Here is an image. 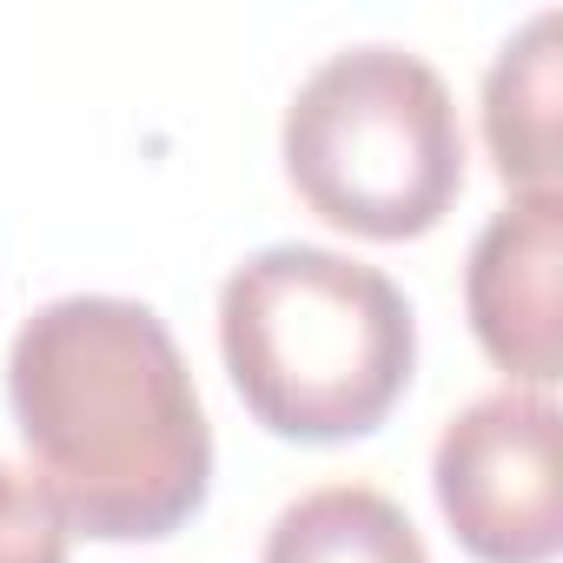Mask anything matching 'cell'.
Returning <instances> with one entry per match:
<instances>
[{
    "mask_svg": "<svg viewBox=\"0 0 563 563\" xmlns=\"http://www.w3.org/2000/svg\"><path fill=\"white\" fill-rule=\"evenodd\" d=\"M8 405L67 530L153 543L206 510L212 424L153 306L113 292L41 306L8 352Z\"/></svg>",
    "mask_w": 563,
    "mask_h": 563,
    "instance_id": "6da1fadb",
    "label": "cell"
},
{
    "mask_svg": "<svg viewBox=\"0 0 563 563\" xmlns=\"http://www.w3.org/2000/svg\"><path fill=\"white\" fill-rule=\"evenodd\" d=\"M219 352L272 438L345 444L398 411L418 319L378 265L332 245H265L219 286Z\"/></svg>",
    "mask_w": 563,
    "mask_h": 563,
    "instance_id": "7a4b0ae2",
    "label": "cell"
},
{
    "mask_svg": "<svg viewBox=\"0 0 563 563\" xmlns=\"http://www.w3.org/2000/svg\"><path fill=\"white\" fill-rule=\"evenodd\" d=\"M292 192L352 239H424L464 192V126L431 60L405 47H345L306 74L286 107Z\"/></svg>",
    "mask_w": 563,
    "mask_h": 563,
    "instance_id": "3957f363",
    "label": "cell"
},
{
    "mask_svg": "<svg viewBox=\"0 0 563 563\" xmlns=\"http://www.w3.org/2000/svg\"><path fill=\"white\" fill-rule=\"evenodd\" d=\"M563 418L543 391H484L464 405L438 451L431 490L451 537L477 563H550L563 550V477H556Z\"/></svg>",
    "mask_w": 563,
    "mask_h": 563,
    "instance_id": "277c9868",
    "label": "cell"
},
{
    "mask_svg": "<svg viewBox=\"0 0 563 563\" xmlns=\"http://www.w3.org/2000/svg\"><path fill=\"white\" fill-rule=\"evenodd\" d=\"M556 272H563V199H510L471 245L464 312L484 358L510 378V391H543L563 378L556 345Z\"/></svg>",
    "mask_w": 563,
    "mask_h": 563,
    "instance_id": "5b68a950",
    "label": "cell"
},
{
    "mask_svg": "<svg viewBox=\"0 0 563 563\" xmlns=\"http://www.w3.org/2000/svg\"><path fill=\"white\" fill-rule=\"evenodd\" d=\"M556 14H537L484 74V146L517 199L556 192Z\"/></svg>",
    "mask_w": 563,
    "mask_h": 563,
    "instance_id": "8992f818",
    "label": "cell"
},
{
    "mask_svg": "<svg viewBox=\"0 0 563 563\" xmlns=\"http://www.w3.org/2000/svg\"><path fill=\"white\" fill-rule=\"evenodd\" d=\"M258 563H431L418 523L372 484H319L265 530Z\"/></svg>",
    "mask_w": 563,
    "mask_h": 563,
    "instance_id": "52a82bcc",
    "label": "cell"
},
{
    "mask_svg": "<svg viewBox=\"0 0 563 563\" xmlns=\"http://www.w3.org/2000/svg\"><path fill=\"white\" fill-rule=\"evenodd\" d=\"M0 563H67V517L14 464H0Z\"/></svg>",
    "mask_w": 563,
    "mask_h": 563,
    "instance_id": "ba28073f",
    "label": "cell"
}]
</instances>
